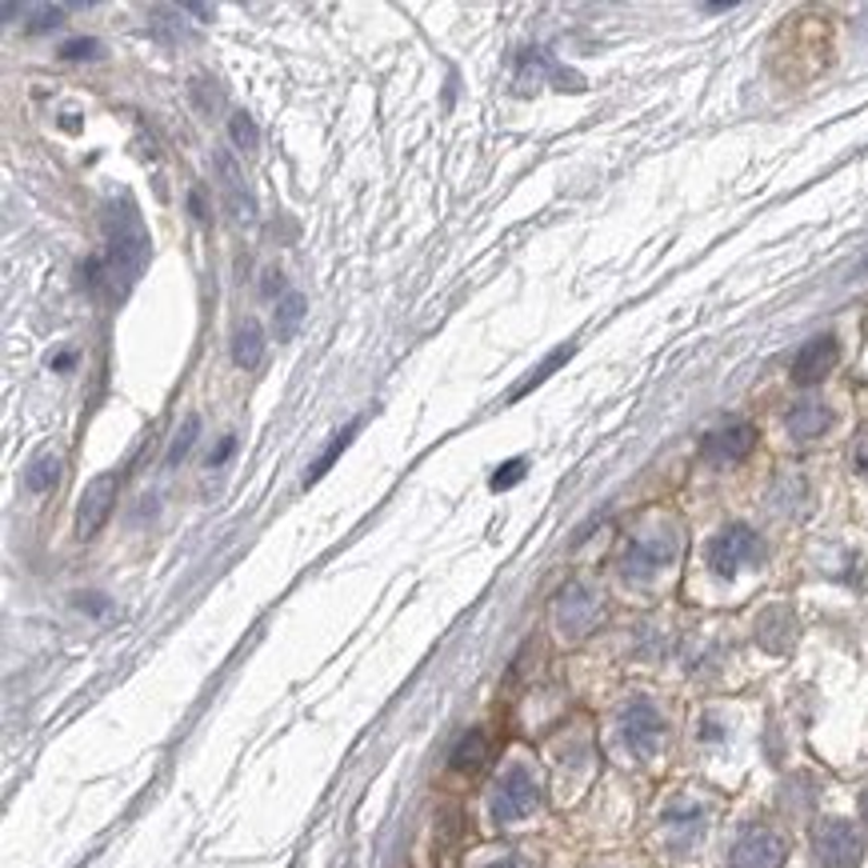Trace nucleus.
Listing matches in <instances>:
<instances>
[{
	"label": "nucleus",
	"mask_w": 868,
	"mask_h": 868,
	"mask_svg": "<svg viewBox=\"0 0 868 868\" xmlns=\"http://www.w3.org/2000/svg\"><path fill=\"white\" fill-rule=\"evenodd\" d=\"M104 228H109V248H104V261L97 269V285L104 281L112 288V297H124L149 264V233H145L140 212L133 209V200L112 204Z\"/></svg>",
	"instance_id": "1"
},
{
	"label": "nucleus",
	"mask_w": 868,
	"mask_h": 868,
	"mask_svg": "<svg viewBox=\"0 0 868 868\" xmlns=\"http://www.w3.org/2000/svg\"><path fill=\"white\" fill-rule=\"evenodd\" d=\"M813 853L824 868H856L865 856V836L853 820H820L813 829Z\"/></svg>",
	"instance_id": "2"
},
{
	"label": "nucleus",
	"mask_w": 868,
	"mask_h": 868,
	"mask_svg": "<svg viewBox=\"0 0 868 868\" xmlns=\"http://www.w3.org/2000/svg\"><path fill=\"white\" fill-rule=\"evenodd\" d=\"M760 560H765V545H760V536L748 524H729V529H720L708 541V565L720 576H732L744 565H760Z\"/></svg>",
	"instance_id": "3"
},
{
	"label": "nucleus",
	"mask_w": 868,
	"mask_h": 868,
	"mask_svg": "<svg viewBox=\"0 0 868 868\" xmlns=\"http://www.w3.org/2000/svg\"><path fill=\"white\" fill-rule=\"evenodd\" d=\"M541 805V789H536L533 772L524 769V765H512L493 789V820L500 824H512V820H524L533 808Z\"/></svg>",
	"instance_id": "4"
},
{
	"label": "nucleus",
	"mask_w": 868,
	"mask_h": 868,
	"mask_svg": "<svg viewBox=\"0 0 868 868\" xmlns=\"http://www.w3.org/2000/svg\"><path fill=\"white\" fill-rule=\"evenodd\" d=\"M620 741L633 757L648 760L665 741V717L657 712L653 700H633V705L620 712Z\"/></svg>",
	"instance_id": "5"
},
{
	"label": "nucleus",
	"mask_w": 868,
	"mask_h": 868,
	"mask_svg": "<svg viewBox=\"0 0 868 868\" xmlns=\"http://www.w3.org/2000/svg\"><path fill=\"white\" fill-rule=\"evenodd\" d=\"M605 617V600L596 588H588L584 581H572L565 584V593L557 596V624L565 629L569 636H584L593 633L596 624Z\"/></svg>",
	"instance_id": "6"
},
{
	"label": "nucleus",
	"mask_w": 868,
	"mask_h": 868,
	"mask_svg": "<svg viewBox=\"0 0 868 868\" xmlns=\"http://www.w3.org/2000/svg\"><path fill=\"white\" fill-rule=\"evenodd\" d=\"M784 856H789V841L781 832L765 829V824H753L736 836L729 853V868H781Z\"/></svg>",
	"instance_id": "7"
},
{
	"label": "nucleus",
	"mask_w": 868,
	"mask_h": 868,
	"mask_svg": "<svg viewBox=\"0 0 868 868\" xmlns=\"http://www.w3.org/2000/svg\"><path fill=\"white\" fill-rule=\"evenodd\" d=\"M116 493H121V476L116 472H100L85 484L80 493V509H76V536L88 541L104 529V521L112 517V505H116Z\"/></svg>",
	"instance_id": "8"
},
{
	"label": "nucleus",
	"mask_w": 868,
	"mask_h": 868,
	"mask_svg": "<svg viewBox=\"0 0 868 868\" xmlns=\"http://www.w3.org/2000/svg\"><path fill=\"white\" fill-rule=\"evenodd\" d=\"M672 557H677V536L672 533L636 536L629 553H624V576H633V581L657 576L665 565H672Z\"/></svg>",
	"instance_id": "9"
},
{
	"label": "nucleus",
	"mask_w": 868,
	"mask_h": 868,
	"mask_svg": "<svg viewBox=\"0 0 868 868\" xmlns=\"http://www.w3.org/2000/svg\"><path fill=\"white\" fill-rule=\"evenodd\" d=\"M836 357H841V348L832 340L829 333L824 336H813L793 360V381L796 385H820L832 369H836Z\"/></svg>",
	"instance_id": "10"
},
{
	"label": "nucleus",
	"mask_w": 868,
	"mask_h": 868,
	"mask_svg": "<svg viewBox=\"0 0 868 868\" xmlns=\"http://www.w3.org/2000/svg\"><path fill=\"white\" fill-rule=\"evenodd\" d=\"M796 633H801V624H796L793 608L772 605L757 617V645L769 648V653H789Z\"/></svg>",
	"instance_id": "11"
},
{
	"label": "nucleus",
	"mask_w": 868,
	"mask_h": 868,
	"mask_svg": "<svg viewBox=\"0 0 868 868\" xmlns=\"http://www.w3.org/2000/svg\"><path fill=\"white\" fill-rule=\"evenodd\" d=\"M757 448V429L753 424H729L705 441V457L708 460H744Z\"/></svg>",
	"instance_id": "12"
},
{
	"label": "nucleus",
	"mask_w": 868,
	"mask_h": 868,
	"mask_svg": "<svg viewBox=\"0 0 868 868\" xmlns=\"http://www.w3.org/2000/svg\"><path fill=\"white\" fill-rule=\"evenodd\" d=\"M784 424H789V433H793L796 441H813V436H820L832 424V412L824 409L820 400H801V405L789 409Z\"/></svg>",
	"instance_id": "13"
},
{
	"label": "nucleus",
	"mask_w": 868,
	"mask_h": 868,
	"mask_svg": "<svg viewBox=\"0 0 868 868\" xmlns=\"http://www.w3.org/2000/svg\"><path fill=\"white\" fill-rule=\"evenodd\" d=\"M221 185H224V197H228V209L236 212V221H252L257 216V200H252V193L245 188V181H240V173H236V161L228 157V152H221Z\"/></svg>",
	"instance_id": "14"
},
{
	"label": "nucleus",
	"mask_w": 868,
	"mask_h": 868,
	"mask_svg": "<svg viewBox=\"0 0 868 868\" xmlns=\"http://www.w3.org/2000/svg\"><path fill=\"white\" fill-rule=\"evenodd\" d=\"M665 829H669L677 848H689V844L700 841V832H705V813L696 805H672L669 813H665Z\"/></svg>",
	"instance_id": "15"
},
{
	"label": "nucleus",
	"mask_w": 868,
	"mask_h": 868,
	"mask_svg": "<svg viewBox=\"0 0 868 868\" xmlns=\"http://www.w3.org/2000/svg\"><path fill=\"white\" fill-rule=\"evenodd\" d=\"M264 357V333L257 321H245L233 336V360L240 369H257Z\"/></svg>",
	"instance_id": "16"
},
{
	"label": "nucleus",
	"mask_w": 868,
	"mask_h": 868,
	"mask_svg": "<svg viewBox=\"0 0 868 868\" xmlns=\"http://www.w3.org/2000/svg\"><path fill=\"white\" fill-rule=\"evenodd\" d=\"M488 760V736L484 732H469L460 736V744L452 748V769L457 772H476Z\"/></svg>",
	"instance_id": "17"
},
{
	"label": "nucleus",
	"mask_w": 868,
	"mask_h": 868,
	"mask_svg": "<svg viewBox=\"0 0 868 868\" xmlns=\"http://www.w3.org/2000/svg\"><path fill=\"white\" fill-rule=\"evenodd\" d=\"M57 472H61V460L52 457V452H45V457H37L33 464H28L25 488L28 493H49L52 484H57Z\"/></svg>",
	"instance_id": "18"
},
{
	"label": "nucleus",
	"mask_w": 868,
	"mask_h": 868,
	"mask_svg": "<svg viewBox=\"0 0 868 868\" xmlns=\"http://www.w3.org/2000/svg\"><path fill=\"white\" fill-rule=\"evenodd\" d=\"M352 433H357V421H352V424H345V429H340V433L333 436V445L324 448V457L317 460V464H312V469H309V476H305V484H317V481H321V476H324V472L333 469V460L340 457V452H345V448H348V441H352Z\"/></svg>",
	"instance_id": "19"
},
{
	"label": "nucleus",
	"mask_w": 868,
	"mask_h": 868,
	"mask_svg": "<svg viewBox=\"0 0 868 868\" xmlns=\"http://www.w3.org/2000/svg\"><path fill=\"white\" fill-rule=\"evenodd\" d=\"M305 321V300L297 293H288L281 305H276V340H288V336L297 333V324Z\"/></svg>",
	"instance_id": "20"
},
{
	"label": "nucleus",
	"mask_w": 868,
	"mask_h": 868,
	"mask_svg": "<svg viewBox=\"0 0 868 868\" xmlns=\"http://www.w3.org/2000/svg\"><path fill=\"white\" fill-rule=\"evenodd\" d=\"M228 137L240 152H257L261 145V133H257V121L248 116V112H233V121H228Z\"/></svg>",
	"instance_id": "21"
},
{
	"label": "nucleus",
	"mask_w": 868,
	"mask_h": 868,
	"mask_svg": "<svg viewBox=\"0 0 868 868\" xmlns=\"http://www.w3.org/2000/svg\"><path fill=\"white\" fill-rule=\"evenodd\" d=\"M197 433H200V417H197V412H193V417H188V421H185V433L176 436L173 448H169V457H164V460H169V464H181V460L188 457V448L197 445Z\"/></svg>",
	"instance_id": "22"
},
{
	"label": "nucleus",
	"mask_w": 868,
	"mask_h": 868,
	"mask_svg": "<svg viewBox=\"0 0 868 868\" xmlns=\"http://www.w3.org/2000/svg\"><path fill=\"white\" fill-rule=\"evenodd\" d=\"M569 357H572V345L557 348V352H553V357H548L545 364H541V369H536L533 376H529V381H524V385L517 388V393H512V400H517V397H524V393H529V388H536V385H541V381H545L548 372H553V369H560V364H565V360H569Z\"/></svg>",
	"instance_id": "23"
},
{
	"label": "nucleus",
	"mask_w": 868,
	"mask_h": 868,
	"mask_svg": "<svg viewBox=\"0 0 868 868\" xmlns=\"http://www.w3.org/2000/svg\"><path fill=\"white\" fill-rule=\"evenodd\" d=\"M848 460H853V472L868 481V429L853 436V448H848Z\"/></svg>",
	"instance_id": "24"
},
{
	"label": "nucleus",
	"mask_w": 868,
	"mask_h": 868,
	"mask_svg": "<svg viewBox=\"0 0 868 868\" xmlns=\"http://www.w3.org/2000/svg\"><path fill=\"white\" fill-rule=\"evenodd\" d=\"M61 57H69V61H80V57H100V45L97 40H69L61 49Z\"/></svg>",
	"instance_id": "25"
},
{
	"label": "nucleus",
	"mask_w": 868,
	"mask_h": 868,
	"mask_svg": "<svg viewBox=\"0 0 868 868\" xmlns=\"http://www.w3.org/2000/svg\"><path fill=\"white\" fill-rule=\"evenodd\" d=\"M521 476H524V464H521V460H509V464H505V472H496V476H493V488H496V493H500V488H512V484L521 481Z\"/></svg>",
	"instance_id": "26"
},
{
	"label": "nucleus",
	"mask_w": 868,
	"mask_h": 868,
	"mask_svg": "<svg viewBox=\"0 0 868 868\" xmlns=\"http://www.w3.org/2000/svg\"><path fill=\"white\" fill-rule=\"evenodd\" d=\"M61 16H64V9H57V4H45V9H37V21H33V33H45V28H57L61 25Z\"/></svg>",
	"instance_id": "27"
},
{
	"label": "nucleus",
	"mask_w": 868,
	"mask_h": 868,
	"mask_svg": "<svg viewBox=\"0 0 868 868\" xmlns=\"http://www.w3.org/2000/svg\"><path fill=\"white\" fill-rule=\"evenodd\" d=\"M228 452H233V436H224V445L216 448V457H209V469H216V464H221V460L228 457Z\"/></svg>",
	"instance_id": "28"
},
{
	"label": "nucleus",
	"mask_w": 868,
	"mask_h": 868,
	"mask_svg": "<svg viewBox=\"0 0 868 868\" xmlns=\"http://www.w3.org/2000/svg\"><path fill=\"white\" fill-rule=\"evenodd\" d=\"M80 608H88V612H104V600H97V596H80Z\"/></svg>",
	"instance_id": "29"
},
{
	"label": "nucleus",
	"mask_w": 868,
	"mask_h": 868,
	"mask_svg": "<svg viewBox=\"0 0 868 868\" xmlns=\"http://www.w3.org/2000/svg\"><path fill=\"white\" fill-rule=\"evenodd\" d=\"M484 868H524L521 860H493V865H484Z\"/></svg>",
	"instance_id": "30"
},
{
	"label": "nucleus",
	"mask_w": 868,
	"mask_h": 868,
	"mask_svg": "<svg viewBox=\"0 0 868 868\" xmlns=\"http://www.w3.org/2000/svg\"><path fill=\"white\" fill-rule=\"evenodd\" d=\"M865 817H868V796H865Z\"/></svg>",
	"instance_id": "31"
}]
</instances>
